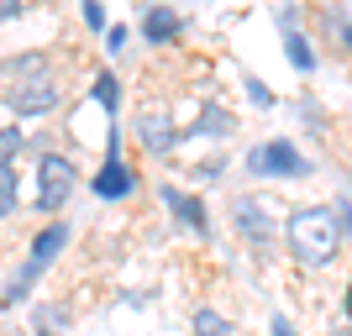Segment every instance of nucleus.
<instances>
[{"mask_svg": "<svg viewBox=\"0 0 352 336\" xmlns=\"http://www.w3.org/2000/svg\"><path fill=\"white\" fill-rule=\"evenodd\" d=\"M163 205H174V216L190 226V232H206L210 226V216H206V205L195 200V194H184V190H174V184H163Z\"/></svg>", "mask_w": 352, "mask_h": 336, "instance_id": "obj_9", "label": "nucleus"}, {"mask_svg": "<svg viewBox=\"0 0 352 336\" xmlns=\"http://www.w3.org/2000/svg\"><path fill=\"white\" fill-rule=\"evenodd\" d=\"M142 37L147 43H174L179 37V11H168V5H147V16H142Z\"/></svg>", "mask_w": 352, "mask_h": 336, "instance_id": "obj_10", "label": "nucleus"}, {"mask_svg": "<svg viewBox=\"0 0 352 336\" xmlns=\"http://www.w3.org/2000/svg\"><path fill=\"white\" fill-rule=\"evenodd\" d=\"M16 210V168L11 163H0V221Z\"/></svg>", "mask_w": 352, "mask_h": 336, "instance_id": "obj_14", "label": "nucleus"}, {"mask_svg": "<svg viewBox=\"0 0 352 336\" xmlns=\"http://www.w3.org/2000/svg\"><path fill=\"white\" fill-rule=\"evenodd\" d=\"M236 232L252 236V242H268V236H274L268 205H263V200H236Z\"/></svg>", "mask_w": 352, "mask_h": 336, "instance_id": "obj_8", "label": "nucleus"}, {"mask_svg": "<svg viewBox=\"0 0 352 336\" xmlns=\"http://www.w3.org/2000/svg\"><path fill=\"white\" fill-rule=\"evenodd\" d=\"M126 43H132V32H126V27H105V53H121Z\"/></svg>", "mask_w": 352, "mask_h": 336, "instance_id": "obj_18", "label": "nucleus"}, {"mask_svg": "<svg viewBox=\"0 0 352 336\" xmlns=\"http://www.w3.org/2000/svg\"><path fill=\"white\" fill-rule=\"evenodd\" d=\"M347 294H352V289H347ZM347 310H352V300H347Z\"/></svg>", "mask_w": 352, "mask_h": 336, "instance_id": "obj_25", "label": "nucleus"}, {"mask_svg": "<svg viewBox=\"0 0 352 336\" xmlns=\"http://www.w3.org/2000/svg\"><path fill=\"white\" fill-rule=\"evenodd\" d=\"M284 47H289V58H294V69H300V74L316 69V53H310V43L300 37V32H289V37H284Z\"/></svg>", "mask_w": 352, "mask_h": 336, "instance_id": "obj_12", "label": "nucleus"}, {"mask_svg": "<svg viewBox=\"0 0 352 336\" xmlns=\"http://www.w3.org/2000/svg\"><path fill=\"white\" fill-rule=\"evenodd\" d=\"M195 132L226 137V132H232V116H226V111H216V105H210V111H200V126H195Z\"/></svg>", "mask_w": 352, "mask_h": 336, "instance_id": "obj_15", "label": "nucleus"}, {"mask_svg": "<svg viewBox=\"0 0 352 336\" xmlns=\"http://www.w3.org/2000/svg\"><path fill=\"white\" fill-rule=\"evenodd\" d=\"M195 336H232V321L216 315V310H200L195 315Z\"/></svg>", "mask_w": 352, "mask_h": 336, "instance_id": "obj_13", "label": "nucleus"}, {"mask_svg": "<svg viewBox=\"0 0 352 336\" xmlns=\"http://www.w3.org/2000/svg\"><path fill=\"white\" fill-rule=\"evenodd\" d=\"M63 326H69V315H63V310H53V305L37 310V331H43V336H63Z\"/></svg>", "mask_w": 352, "mask_h": 336, "instance_id": "obj_16", "label": "nucleus"}, {"mask_svg": "<svg viewBox=\"0 0 352 336\" xmlns=\"http://www.w3.org/2000/svg\"><path fill=\"white\" fill-rule=\"evenodd\" d=\"M63 247H69V226H63V221L43 226V236L32 242V258L21 263V273H16V278H11V289H6V305H21V300H27V289H32V278L47 273V268H53V258H58Z\"/></svg>", "mask_w": 352, "mask_h": 336, "instance_id": "obj_2", "label": "nucleus"}, {"mask_svg": "<svg viewBox=\"0 0 352 336\" xmlns=\"http://www.w3.org/2000/svg\"><path fill=\"white\" fill-rule=\"evenodd\" d=\"M342 32H347V47H352V21H347V27H342Z\"/></svg>", "mask_w": 352, "mask_h": 336, "instance_id": "obj_23", "label": "nucleus"}, {"mask_svg": "<svg viewBox=\"0 0 352 336\" xmlns=\"http://www.w3.org/2000/svg\"><path fill=\"white\" fill-rule=\"evenodd\" d=\"M16 147H21V132H16V126H0V163H11Z\"/></svg>", "mask_w": 352, "mask_h": 336, "instance_id": "obj_17", "label": "nucleus"}, {"mask_svg": "<svg viewBox=\"0 0 352 336\" xmlns=\"http://www.w3.org/2000/svg\"><path fill=\"white\" fill-rule=\"evenodd\" d=\"M289 247H294V258H300L305 268L331 263L337 247H342L337 210H326V205H305V210H294V216H289Z\"/></svg>", "mask_w": 352, "mask_h": 336, "instance_id": "obj_1", "label": "nucleus"}, {"mask_svg": "<svg viewBox=\"0 0 352 336\" xmlns=\"http://www.w3.org/2000/svg\"><path fill=\"white\" fill-rule=\"evenodd\" d=\"M248 95H252V100H258V105H268V100H274V95H268V89L258 85V79H248Z\"/></svg>", "mask_w": 352, "mask_h": 336, "instance_id": "obj_20", "label": "nucleus"}, {"mask_svg": "<svg viewBox=\"0 0 352 336\" xmlns=\"http://www.w3.org/2000/svg\"><path fill=\"white\" fill-rule=\"evenodd\" d=\"M274 336H294V331H289V321H274Z\"/></svg>", "mask_w": 352, "mask_h": 336, "instance_id": "obj_22", "label": "nucleus"}, {"mask_svg": "<svg viewBox=\"0 0 352 336\" xmlns=\"http://www.w3.org/2000/svg\"><path fill=\"white\" fill-rule=\"evenodd\" d=\"M58 79H53V74H37V79H27V85L16 89V111H21V116H43V111H53V105H58Z\"/></svg>", "mask_w": 352, "mask_h": 336, "instance_id": "obj_5", "label": "nucleus"}, {"mask_svg": "<svg viewBox=\"0 0 352 336\" xmlns=\"http://www.w3.org/2000/svg\"><path fill=\"white\" fill-rule=\"evenodd\" d=\"M248 168L252 174H305V158H300V147L274 137V142H258L248 153Z\"/></svg>", "mask_w": 352, "mask_h": 336, "instance_id": "obj_4", "label": "nucleus"}, {"mask_svg": "<svg viewBox=\"0 0 352 336\" xmlns=\"http://www.w3.org/2000/svg\"><path fill=\"white\" fill-rule=\"evenodd\" d=\"M74 194V163L63 153H43L37 158V210H63V200Z\"/></svg>", "mask_w": 352, "mask_h": 336, "instance_id": "obj_3", "label": "nucleus"}, {"mask_svg": "<svg viewBox=\"0 0 352 336\" xmlns=\"http://www.w3.org/2000/svg\"><path fill=\"white\" fill-rule=\"evenodd\" d=\"M342 336H352V326H347V331H342Z\"/></svg>", "mask_w": 352, "mask_h": 336, "instance_id": "obj_24", "label": "nucleus"}, {"mask_svg": "<svg viewBox=\"0 0 352 336\" xmlns=\"http://www.w3.org/2000/svg\"><path fill=\"white\" fill-rule=\"evenodd\" d=\"M95 100H100V111L111 121L121 116V85H116V74H100V79H95Z\"/></svg>", "mask_w": 352, "mask_h": 336, "instance_id": "obj_11", "label": "nucleus"}, {"mask_svg": "<svg viewBox=\"0 0 352 336\" xmlns=\"http://www.w3.org/2000/svg\"><path fill=\"white\" fill-rule=\"evenodd\" d=\"M21 11V0H0V21H6V16H16Z\"/></svg>", "mask_w": 352, "mask_h": 336, "instance_id": "obj_21", "label": "nucleus"}, {"mask_svg": "<svg viewBox=\"0 0 352 336\" xmlns=\"http://www.w3.org/2000/svg\"><path fill=\"white\" fill-rule=\"evenodd\" d=\"M132 190H137V174L121 158H105L100 174H95V194H100V200H126Z\"/></svg>", "mask_w": 352, "mask_h": 336, "instance_id": "obj_6", "label": "nucleus"}, {"mask_svg": "<svg viewBox=\"0 0 352 336\" xmlns=\"http://www.w3.org/2000/svg\"><path fill=\"white\" fill-rule=\"evenodd\" d=\"M137 137H142V147L147 153H168V147L179 142V132L174 126H168V111H142V116H137Z\"/></svg>", "mask_w": 352, "mask_h": 336, "instance_id": "obj_7", "label": "nucleus"}, {"mask_svg": "<svg viewBox=\"0 0 352 336\" xmlns=\"http://www.w3.org/2000/svg\"><path fill=\"white\" fill-rule=\"evenodd\" d=\"M85 21L95 32H105V11H100V0H85Z\"/></svg>", "mask_w": 352, "mask_h": 336, "instance_id": "obj_19", "label": "nucleus"}]
</instances>
